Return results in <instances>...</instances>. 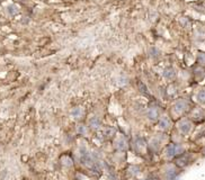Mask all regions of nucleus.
I'll return each mask as SVG.
<instances>
[{"label":"nucleus","mask_w":205,"mask_h":180,"mask_svg":"<svg viewBox=\"0 0 205 180\" xmlns=\"http://www.w3.org/2000/svg\"><path fill=\"white\" fill-rule=\"evenodd\" d=\"M182 152H183L182 145H179V144H170V145H168V148L166 150V155H167V158H174L175 155L180 154Z\"/></svg>","instance_id":"f257e3e1"},{"label":"nucleus","mask_w":205,"mask_h":180,"mask_svg":"<svg viewBox=\"0 0 205 180\" xmlns=\"http://www.w3.org/2000/svg\"><path fill=\"white\" fill-rule=\"evenodd\" d=\"M188 107V102L185 100V99H180V100L176 101L175 106H174V109L177 114H182L184 113Z\"/></svg>","instance_id":"f03ea898"},{"label":"nucleus","mask_w":205,"mask_h":180,"mask_svg":"<svg viewBox=\"0 0 205 180\" xmlns=\"http://www.w3.org/2000/svg\"><path fill=\"white\" fill-rule=\"evenodd\" d=\"M178 128H179V131L183 134H187L192 130V123L189 121H187V119H183V121H180L179 124H178Z\"/></svg>","instance_id":"7ed1b4c3"},{"label":"nucleus","mask_w":205,"mask_h":180,"mask_svg":"<svg viewBox=\"0 0 205 180\" xmlns=\"http://www.w3.org/2000/svg\"><path fill=\"white\" fill-rule=\"evenodd\" d=\"M148 117L151 119V121H156L158 119L159 117V113H158V109L156 107H150L148 109Z\"/></svg>","instance_id":"20e7f679"},{"label":"nucleus","mask_w":205,"mask_h":180,"mask_svg":"<svg viewBox=\"0 0 205 180\" xmlns=\"http://www.w3.org/2000/svg\"><path fill=\"white\" fill-rule=\"evenodd\" d=\"M116 148L118 149V150H121V151L126 150V148H127V142H126V140H125L124 137H119V138L117 140Z\"/></svg>","instance_id":"39448f33"},{"label":"nucleus","mask_w":205,"mask_h":180,"mask_svg":"<svg viewBox=\"0 0 205 180\" xmlns=\"http://www.w3.org/2000/svg\"><path fill=\"white\" fill-rule=\"evenodd\" d=\"M159 126H160L161 128H163V130L169 128V126H170V121H169V118L167 116L161 117L160 121H159Z\"/></svg>","instance_id":"423d86ee"},{"label":"nucleus","mask_w":205,"mask_h":180,"mask_svg":"<svg viewBox=\"0 0 205 180\" xmlns=\"http://www.w3.org/2000/svg\"><path fill=\"white\" fill-rule=\"evenodd\" d=\"M188 162H189V157L186 155V154L180 155V157L178 158V160H177V164L180 167H184V166H186V164H188Z\"/></svg>","instance_id":"0eeeda50"},{"label":"nucleus","mask_w":205,"mask_h":180,"mask_svg":"<svg viewBox=\"0 0 205 180\" xmlns=\"http://www.w3.org/2000/svg\"><path fill=\"white\" fill-rule=\"evenodd\" d=\"M175 76H176V72L172 68H168V69H166V70L163 71V77H165L166 79H172Z\"/></svg>","instance_id":"6e6552de"},{"label":"nucleus","mask_w":205,"mask_h":180,"mask_svg":"<svg viewBox=\"0 0 205 180\" xmlns=\"http://www.w3.org/2000/svg\"><path fill=\"white\" fill-rule=\"evenodd\" d=\"M89 125H90V127H93V128H98V127L100 126V121H99L97 117H93V118L89 121Z\"/></svg>","instance_id":"1a4fd4ad"},{"label":"nucleus","mask_w":205,"mask_h":180,"mask_svg":"<svg viewBox=\"0 0 205 180\" xmlns=\"http://www.w3.org/2000/svg\"><path fill=\"white\" fill-rule=\"evenodd\" d=\"M81 114H82V110H81V108H79V107L73 108L72 113H71L72 117H74V118H79L81 116Z\"/></svg>","instance_id":"9d476101"},{"label":"nucleus","mask_w":205,"mask_h":180,"mask_svg":"<svg viewBox=\"0 0 205 180\" xmlns=\"http://www.w3.org/2000/svg\"><path fill=\"white\" fill-rule=\"evenodd\" d=\"M197 99H198V101H199V102H203V104H205V89L201 90V91L198 92Z\"/></svg>","instance_id":"9b49d317"},{"label":"nucleus","mask_w":205,"mask_h":180,"mask_svg":"<svg viewBox=\"0 0 205 180\" xmlns=\"http://www.w3.org/2000/svg\"><path fill=\"white\" fill-rule=\"evenodd\" d=\"M198 63H201V64H205V53H199L198 54Z\"/></svg>","instance_id":"f8f14e48"},{"label":"nucleus","mask_w":205,"mask_h":180,"mask_svg":"<svg viewBox=\"0 0 205 180\" xmlns=\"http://www.w3.org/2000/svg\"><path fill=\"white\" fill-rule=\"evenodd\" d=\"M86 127L85 126H82V125H80V127H79V133H82V134H86Z\"/></svg>","instance_id":"ddd939ff"}]
</instances>
